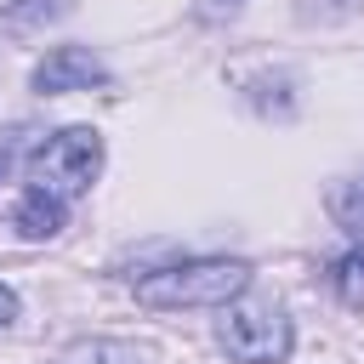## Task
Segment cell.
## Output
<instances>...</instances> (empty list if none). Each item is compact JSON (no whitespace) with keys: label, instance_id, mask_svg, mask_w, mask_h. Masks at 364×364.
I'll use <instances>...</instances> for the list:
<instances>
[{"label":"cell","instance_id":"6da1fadb","mask_svg":"<svg viewBox=\"0 0 364 364\" xmlns=\"http://www.w3.org/2000/svg\"><path fill=\"white\" fill-rule=\"evenodd\" d=\"M250 284V262L239 256H193V262H171L159 273H142L131 290L142 307H228L233 296H245Z\"/></svg>","mask_w":364,"mask_h":364},{"label":"cell","instance_id":"8fae6325","mask_svg":"<svg viewBox=\"0 0 364 364\" xmlns=\"http://www.w3.org/2000/svg\"><path fill=\"white\" fill-rule=\"evenodd\" d=\"M233 6H239V0H205L199 11H205V17H216V11H233Z\"/></svg>","mask_w":364,"mask_h":364},{"label":"cell","instance_id":"9c48e42d","mask_svg":"<svg viewBox=\"0 0 364 364\" xmlns=\"http://www.w3.org/2000/svg\"><path fill=\"white\" fill-rule=\"evenodd\" d=\"M336 296L353 307V313H364V245H353L347 256H336Z\"/></svg>","mask_w":364,"mask_h":364},{"label":"cell","instance_id":"277c9868","mask_svg":"<svg viewBox=\"0 0 364 364\" xmlns=\"http://www.w3.org/2000/svg\"><path fill=\"white\" fill-rule=\"evenodd\" d=\"M108 85V63L91 46H57L34 63V91L40 97H63V91H91Z\"/></svg>","mask_w":364,"mask_h":364},{"label":"cell","instance_id":"5b68a950","mask_svg":"<svg viewBox=\"0 0 364 364\" xmlns=\"http://www.w3.org/2000/svg\"><path fill=\"white\" fill-rule=\"evenodd\" d=\"M11 222H17L23 239H57L63 222H68V205L51 199V193H40V188H28V193L11 205Z\"/></svg>","mask_w":364,"mask_h":364},{"label":"cell","instance_id":"7a4b0ae2","mask_svg":"<svg viewBox=\"0 0 364 364\" xmlns=\"http://www.w3.org/2000/svg\"><path fill=\"white\" fill-rule=\"evenodd\" d=\"M102 176V136L91 125H68L57 136H46L34 154H28V188L51 193V199H80L91 182Z\"/></svg>","mask_w":364,"mask_h":364},{"label":"cell","instance_id":"30bf717a","mask_svg":"<svg viewBox=\"0 0 364 364\" xmlns=\"http://www.w3.org/2000/svg\"><path fill=\"white\" fill-rule=\"evenodd\" d=\"M17 318V296H11V284H0V330Z\"/></svg>","mask_w":364,"mask_h":364},{"label":"cell","instance_id":"7c38bea8","mask_svg":"<svg viewBox=\"0 0 364 364\" xmlns=\"http://www.w3.org/2000/svg\"><path fill=\"white\" fill-rule=\"evenodd\" d=\"M0 176H6V159H0Z\"/></svg>","mask_w":364,"mask_h":364},{"label":"cell","instance_id":"52a82bcc","mask_svg":"<svg viewBox=\"0 0 364 364\" xmlns=\"http://www.w3.org/2000/svg\"><path fill=\"white\" fill-rule=\"evenodd\" d=\"M57 364H148V353L136 341H119V336H85L74 341Z\"/></svg>","mask_w":364,"mask_h":364},{"label":"cell","instance_id":"3957f363","mask_svg":"<svg viewBox=\"0 0 364 364\" xmlns=\"http://www.w3.org/2000/svg\"><path fill=\"white\" fill-rule=\"evenodd\" d=\"M290 318L279 301H228L222 307V347L239 364H284L290 358Z\"/></svg>","mask_w":364,"mask_h":364},{"label":"cell","instance_id":"ba28073f","mask_svg":"<svg viewBox=\"0 0 364 364\" xmlns=\"http://www.w3.org/2000/svg\"><path fill=\"white\" fill-rule=\"evenodd\" d=\"M330 216H336L353 239H364V176H347V182L330 188Z\"/></svg>","mask_w":364,"mask_h":364},{"label":"cell","instance_id":"8992f818","mask_svg":"<svg viewBox=\"0 0 364 364\" xmlns=\"http://www.w3.org/2000/svg\"><path fill=\"white\" fill-rule=\"evenodd\" d=\"M57 17H68V0H6L0 6V40H23Z\"/></svg>","mask_w":364,"mask_h":364}]
</instances>
